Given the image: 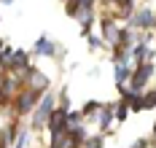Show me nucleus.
<instances>
[{"mask_svg": "<svg viewBox=\"0 0 156 148\" xmlns=\"http://www.w3.org/2000/svg\"><path fill=\"white\" fill-rule=\"evenodd\" d=\"M135 24H137V27H154V14H151L148 8L137 11V16H135Z\"/></svg>", "mask_w": 156, "mask_h": 148, "instance_id": "7", "label": "nucleus"}, {"mask_svg": "<svg viewBox=\"0 0 156 148\" xmlns=\"http://www.w3.org/2000/svg\"><path fill=\"white\" fill-rule=\"evenodd\" d=\"M51 113H54V97L51 94H41L38 111H35V124H46Z\"/></svg>", "mask_w": 156, "mask_h": 148, "instance_id": "4", "label": "nucleus"}, {"mask_svg": "<svg viewBox=\"0 0 156 148\" xmlns=\"http://www.w3.org/2000/svg\"><path fill=\"white\" fill-rule=\"evenodd\" d=\"M35 51H38V54H48V57H51L57 49H54V43H51L48 38H41V41L35 43Z\"/></svg>", "mask_w": 156, "mask_h": 148, "instance_id": "8", "label": "nucleus"}, {"mask_svg": "<svg viewBox=\"0 0 156 148\" xmlns=\"http://www.w3.org/2000/svg\"><path fill=\"white\" fill-rule=\"evenodd\" d=\"M86 148H102V137H92V140H86Z\"/></svg>", "mask_w": 156, "mask_h": 148, "instance_id": "9", "label": "nucleus"}, {"mask_svg": "<svg viewBox=\"0 0 156 148\" xmlns=\"http://www.w3.org/2000/svg\"><path fill=\"white\" fill-rule=\"evenodd\" d=\"M132 148H148V140H137V143H135Z\"/></svg>", "mask_w": 156, "mask_h": 148, "instance_id": "10", "label": "nucleus"}, {"mask_svg": "<svg viewBox=\"0 0 156 148\" xmlns=\"http://www.w3.org/2000/svg\"><path fill=\"white\" fill-rule=\"evenodd\" d=\"M92 5H94V0H67V11L73 16L78 11H92Z\"/></svg>", "mask_w": 156, "mask_h": 148, "instance_id": "6", "label": "nucleus"}, {"mask_svg": "<svg viewBox=\"0 0 156 148\" xmlns=\"http://www.w3.org/2000/svg\"><path fill=\"white\" fill-rule=\"evenodd\" d=\"M24 86L27 89H35L38 94H43V89H48V76H43L41 70L30 67V73L24 76Z\"/></svg>", "mask_w": 156, "mask_h": 148, "instance_id": "1", "label": "nucleus"}, {"mask_svg": "<svg viewBox=\"0 0 156 148\" xmlns=\"http://www.w3.org/2000/svg\"><path fill=\"white\" fill-rule=\"evenodd\" d=\"M105 41H108L110 46H121V43H124V33L119 30V24L105 22Z\"/></svg>", "mask_w": 156, "mask_h": 148, "instance_id": "5", "label": "nucleus"}, {"mask_svg": "<svg viewBox=\"0 0 156 148\" xmlns=\"http://www.w3.org/2000/svg\"><path fill=\"white\" fill-rule=\"evenodd\" d=\"M67 116H70V111L54 108V113L48 116V129H51V135H59V132L67 129Z\"/></svg>", "mask_w": 156, "mask_h": 148, "instance_id": "3", "label": "nucleus"}, {"mask_svg": "<svg viewBox=\"0 0 156 148\" xmlns=\"http://www.w3.org/2000/svg\"><path fill=\"white\" fill-rule=\"evenodd\" d=\"M3 3H5V5H8V3H11V0H3Z\"/></svg>", "mask_w": 156, "mask_h": 148, "instance_id": "11", "label": "nucleus"}, {"mask_svg": "<svg viewBox=\"0 0 156 148\" xmlns=\"http://www.w3.org/2000/svg\"><path fill=\"white\" fill-rule=\"evenodd\" d=\"M38 97H41V94H38V92H35V89H27V86H24V89H22V92H19V97L14 100L16 111H19V113H27V111H30L32 105H35V102H38Z\"/></svg>", "mask_w": 156, "mask_h": 148, "instance_id": "2", "label": "nucleus"}]
</instances>
